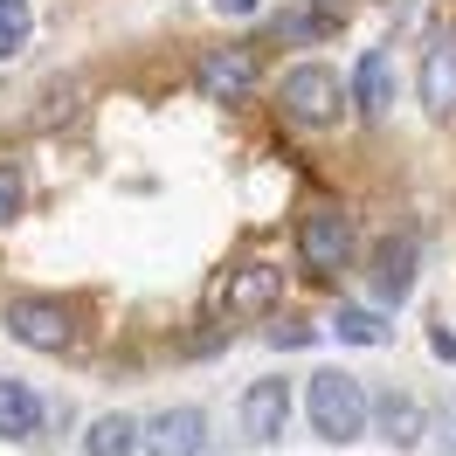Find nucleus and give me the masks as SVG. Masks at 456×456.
<instances>
[{
    "label": "nucleus",
    "mask_w": 456,
    "mask_h": 456,
    "mask_svg": "<svg viewBox=\"0 0 456 456\" xmlns=\"http://www.w3.org/2000/svg\"><path fill=\"white\" fill-rule=\"evenodd\" d=\"M367 380L346 367H318L312 380H305V415H312V428L325 436V443H360L367 436Z\"/></svg>",
    "instance_id": "nucleus-1"
},
{
    "label": "nucleus",
    "mask_w": 456,
    "mask_h": 456,
    "mask_svg": "<svg viewBox=\"0 0 456 456\" xmlns=\"http://www.w3.org/2000/svg\"><path fill=\"white\" fill-rule=\"evenodd\" d=\"M277 104H284L290 125L325 132L346 111V84H339V69H325V62H297V69H284V84H277Z\"/></svg>",
    "instance_id": "nucleus-2"
},
{
    "label": "nucleus",
    "mask_w": 456,
    "mask_h": 456,
    "mask_svg": "<svg viewBox=\"0 0 456 456\" xmlns=\"http://www.w3.org/2000/svg\"><path fill=\"white\" fill-rule=\"evenodd\" d=\"M7 339H21L28 353H69L77 312L62 297H7Z\"/></svg>",
    "instance_id": "nucleus-3"
},
{
    "label": "nucleus",
    "mask_w": 456,
    "mask_h": 456,
    "mask_svg": "<svg viewBox=\"0 0 456 456\" xmlns=\"http://www.w3.org/2000/svg\"><path fill=\"white\" fill-rule=\"evenodd\" d=\"M297 263H305V277H339L353 263V215L346 208H312L297 222Z\"/></svg>",
    "instance_id": "nucleus-4"
},
{
    "label": "nucleus",
    "mask_w": 456,
    "mask_h": 456,
    "mask_svg": "<svg viewBox=\"0 0 456 456\" xmlns=\"http://www.w3.org/2000/svg\"><path fill=\"white\" fill-rule=\"evenodd\" d=\"M194 84H200L208 104H242V97L263 84V56H256V49H242V42L208 49V56L194 62Z\"/></svg>",
    "instance_id": "nucleus-5"
},
{
    "label": "nucleus",
    "mask_w": 456,
    "mask_h": 456,
    "mask_svg": "<svg viewBox=\"0 0 456 456\" xmlns=\"http://www.w3.org/2000/svg\"><path fill=\"white\" fill-rule=\"evenodd\" d=\"M415 97L428 118H456V28H436L415 62Z\"/></svg>",
    "instance_id": "nucleus-6"
},
{
    "label": "nucleus",
    "mask_w": 456,
    "mask_h": 456,
    "mask_svg": "<svg viewBox=\"0 0 456 456\" xmlns=\"http://www.w3.org/2000/svg\"><path fill=\"white\" fill-rule=\"evenodd\" d=\"M208 450V415L200 408H167L139 422V456H200Z\"/></svg>",
    "instance_id": "nucleus-7"
},
{
    "label": "nucleus",
    "mask_w": 456,
    "mask_h": 456,
    "mask_svg": "<svg viewBox=\"0 0 456 456\" xmlns=\"http://www.w3.org/2000/svg\"><path fill=\"white\" fill-rule=\"evenodd\" d=\"M277 297H284V270L277 263H242V270H228V284H222L228 318H263Z\"/></svg>",
    "instance_id": "nucleus-8"
},
{
    "label": "nucleus",
    "mask_w": 456,
    "mask_h": 456,
    "mask_svg": "<svg viewBox=\"0 0 456 456\" xmlns=\"http://www.w3.org/2000/svg\"><path fill=\"white\" fill-rule=\"evenodd\" d=\"M290 422V380H249L242 395V436L249 443H277Z\"/></svg>",
    "instance_id": "nucleus-9"
},
{
    "label": "nucleus",
    "mask_w": 456,
    "mask_h": 456,
    "mask_svg": "<svg viewBox=\"0 0 456 456\" xmlns=\"http://www.w3.org/2000/svg\"><path fill=\"white\" fill-rule=\"evenodd\" d=\"M415 256H422V249H415V235H387V242H380V249H373V297H380V305H401V297H408V290H415Z\"/></svg>",
    "instance_id": "nucleus-10"
},
{
    "label": "nucleus",
    "mask_w": 456,
    "mask_h": 456,
    "mask_svg": "<svg viewBox=\"0 0 456 456\" xmlns=\"http://www.w3.org/2000/svg\"><path fill=\"white\" fill-rule=\"evenodd\" d=\"M346 104H360V118H387V104H395V62H387V49H367V56H360Z\"/></svg>",
    "instance_id": "nucleus-11"
},
{
    "label": "nucleus",
    "mask_w": 456,
    "mask_h": 456,
    "mask_svg": "<svg viewBox=\"0 0 456 456\" xmlns=\"http://www.w3.org/2000/svg\"><path fill=\"white\" fill-rule=\"evenodd\" d=\"M0 436L7 443L42 436V395H35L28 380H0Z\"/></svg>",
    "instance_id": "nucleus-12"
},
{
    "label": "nucleus",
    "mask_w": 456,
    "mask_h": 456,
    "mask_svg": "<svg viewBox=\"0 0 456 456\" xmlns=\"http://www.w3.org/2000/svg\"><path fill=\"white\" fill-rule=\"evenodd\" d=\"M84 456H139V415H125V408L97 415L84 436Z\"/></svg>",
    "instance_id": "nucleus-13"
},
{
    "label": "nucleus",
    "mask_w": 456,
    "mask_h": 456,
    "mask_svg": "<svg viewBox=\"0 0 456 456\" xmlns=\"http://www.w3.org/2000/svg\"><path fill=\"white\" fill-rule=\"evenodd\" d=\"M367 422H380V428H387V443H395V450H415V443H422V408H415L408 395L373 401V408H367Z\"/></svg>",
    "instance_id": "nucleus-14"
},
{
    "label": "nucleus",
    "mask_w": 456,
    "mask_h": 456,
    "mask_svg": "<svg viewBox=\"0 0 456 456\" xmlns=\"http://www.w3.org/2000/svg\"><path fill=\"white\" fill-rule=\"evenodd\" d=\"M28 42H35V14H28V0H0V62L28 56Z\"/></svg>",
    "instance_id": "nucleus-15"
},
{
    "label": "nucleus",
    "mask_w": 456,
    "mask_h": 456,
    "mask_svg": "<svg viewBox=\"0 0 456 456\" xmlns=\"http://www.w3.org/2000/svg\"><path fill=\"white\" fill-rule=\"evenodd\" d=\"M332 332H339V346H387V325H380V312H367V305H339Z\"/></svg>",
    "instance_id": "nucleus-16"
},
{
    "label": "nucleus",
    "mask_w": 456,
    "mask_h": 456,
    "mask_svg": "<svg viewBox=\"0 0 456 456\" xmlns=\"http://www.w3.org/2000/svg\"><path fill=\"white\" fill-rule=\"evenodd\" d=\"M21 208H28V180H21L14 159H0V228L21 222Z\"/></svg>",
    "instance_id": "nucleus-17"
},
{
    "label": "nucleus",
    "mask_w": 456,
    "mask_h": 456,
    "mask_svg": "<svg viewBox=\"0 0 456 456\" xmlns=\"http://www.w3.org/2000/svg\"><path fill=\"white\" fill-rule=\"evenodd\" d=\"M318 332L312 325H297V318H284V325H277V332H270V346H312Z\"/></svg>",
    "instance_id": "nucleus-18"
},
{
    "label": "nucleus",
    "mask_w": 456,
    "mask_h": 456,
    "mask_svg": "<svg viewBox=\"0 0 456 456\" xmlns=\"http://www.w3.org/2000/svg\"><path fill=\"white\" fill-rule=\"evenodd\" d=\"M208 7H215V14H228V21H242V14H256L263 0H208Z\"/></svg>",
    "instance_id": "nucleus-19"
},
{
    "label": "nucleus",
    "mask_w": 456,
    "mask_h": 456,
    "mask_svg": "<svg viewBox=\"0 0 456 456\" xmlns=\"http://www.w3.org/2000/svg\"><path fill=\"white\" fill-rule=\"evenodd\" d=\"M428 346H436V353H443V360L456 367V339H450V332H428Z\"/></svg>",
    "instance_id": "nucleus-20"
}]
</instances>
